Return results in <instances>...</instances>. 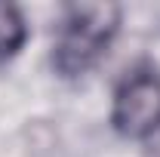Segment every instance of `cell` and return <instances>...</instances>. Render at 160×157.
Listing matches in <instances>:
<instances>
[{"mask_svg": "<svg viewBox=\"0 0 160 157\" xmlns=\"http://www.w3.org/2000/svg\"><path fill=\"white\" fill-rule=\"evenodd\" d=\"M120 28V6L114 3H74L65 6L52 43V65L65 77L86 74L108 53Z\"/></svg>", "mask_w": 160, "mask_h": 157, "instance_id": "6da1fadb", "label": "cell"}, {"mask_svg": "<svg viewBox=\"0 0 160 157\" xmlns=\"http://www.w3.org/2000/svg\"><path fill=\"white\" fill-rule=\"evenodd\" d=\"M111 123L126 139H151L160 129V77L154 71H136L114 93Z\"/></svg>", "mask_w": 160, "mask_h": 157, "instance_id": "7a4b0ae2", "label": "cell"}, {"mask_svg": "<svg viewBox=\"0 0 160 157\" xmlns=\"http://www.w3.org/2000/svg\"><path fill=\"white\" fill-rule=\"evenodd\" d=\"M28 37V25L25 16L19 13V6L12 3H0V62H9Z\"/></svg>", "mask_w": 160, "mask_h": 157, "instance_id": "3957f363", "label": "cell"}]
</instances>
